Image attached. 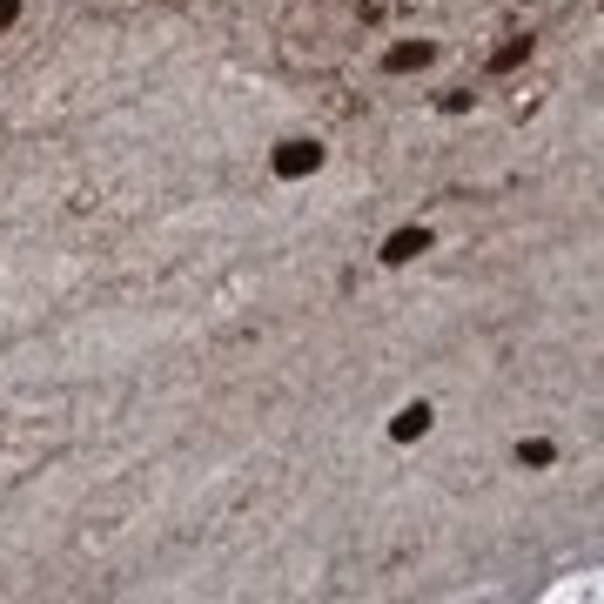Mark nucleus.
Wrapping results in <instances>:
<instances>
[{
	"label": "nucleus",
	"mask_w": 604,
	"mask_h": 604,
	"mask_svg": "<svg viewBox=\"0 0 604 604\" xmlns=\"http://www.w3.org/2000/svg\"><path fill=\"white\" fill-rule=\"evenodd\" d=\"M423 248H430V229H396V235L383 242V263H390V269H403V263H416Z\"/></svg>",
	"instance_id": "7ed1b4c3"
},
{
	"label": "nucleus",
	"mask_w": 604,
	"mask_h": 604,
	"mask_svg": "<svg viewBox=\"0 0 604 604\" xmlns=\"http://www.w3.org/2000/svg\"><path fill=\"white\" fill-rule=\"evenodd\" d=\"M423 430H430V403H410V410H396L390 437H396V444H410V437H423Z\"/></svg>",
	"instance_id": "20e7f679"
},
{
	"label": "nucleus",
	"mask_w": 604,
	"mask_h": 604,
	"mask_svg": "<svg viewBox=\"0 0 604 604\" xmlns=\"http://www.w3.org/2000/svg\"><path fill=\"white\" fill-rule=\"evenodd\" d=\"M316 168H322V148L316 141H283L276 148V176L283 182H303V176H316Z\"/></svg>",
	"instance_id": "f257e3e1"
},
{
	"label": "nucleus",
	"mask_w": 604,
	"mask_h": 604,
	"mask_svg": "<svg viewBox=\"0 0 604 604\" xmlns=\"http://www.w3.org/2000/svg\"><path fill=\"white\" fill-rule=\"evenodd\" d=\"M21 21V0H0V28H14Z\"/></svg>",
	"instance_id": "0eeeda50"
},
{
	"label": "nucleus",
	"mask_w": 604,
	"mask_h": 604,
	"mask_svg": "<svg viewBox=\"0 0 604 604\" xmlns=\"http://www.w3.org/2000/svg\"><path fill=\"white\" fill-rule=\"evenodd\" d=\"M524 61H531V34H517V41H504L490 54V74H510V67H524Z\"/></svg>",
	"instance_id": "39448f33"
},
{
	"label": "nucleus",
	"mask_w": 604,
	"mask_h": 604,
	"mask_svg": "<svg viewBox=\"0 0 604 604\" xmlns=\"http://www.w3.org/2000/svg\"><path fill=\"white\" fill-rule=\"evenodd\" d=\"M517 464H551V444H517Z\"/></svg>",
	"instance_id": "423d86ee"
},
{
	"label": "nucleus",
	"mask_w": 604,
	"mask_h": 604,
	"mask_svg": "<svg viewBox=\"0 0 604 604\" xmlns=\"http://www.w3.org/2000/svg\"><path fill=\"white\" fill-rule=\"evenodd\" d=\"M430 61H437V41H396V47L383 54L390 74H416V67H430Z\"/></svg>",
	"instance_id": "f03ea898"
}]
</instances>
